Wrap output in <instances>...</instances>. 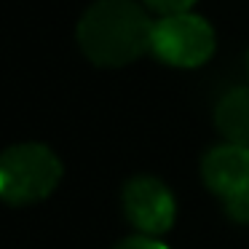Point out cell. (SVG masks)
<instances>
[{
    "instance_id": "1",
    "label": "cell",
    "mask_w": 249,
    "mask_h": 249,
    "mask_svg": "<svg viewBox=\"0 0 249 249\" xmlns=\"http://www.w3.org/2000/svg\"><path fill=\"white\" fill-rule=\"evenodd\" d=\"M153 24L134 0H99L78 22V43L94 65L124 67L150 51Z\"/></svg>"
},
{
    "instance_id": "8",
    "label": "cell",
    "mask_w": 249,
    "mask_h": 249,
    "mask_svg": "<svg viewBox=\"0 0 249 249\" xmlns=\"http://www.w3.org/2000/svg\"><path fill=\"white\" fill-rule=\"evenodd\" d=\"M147 6L153 8V11L158 14H182V11H190V6H193L196 0H145Z\"/></svg>"
},
{
    "instance_id": "4",
    "label": "cell",
    "mask_w": 249,
    "mask_h": 249,
    "mask_svg": "<svg viewBox=\"0 0 249 249\" xmlns=\"http://www.w3.org/2000/svg\"><path fill=\"white\" fill-rule=\"evenodd\" d=\"M124 212L140 233L161 236L174 225L177 201L161 179L140 174L131 177L124 188Z\"/></svg>"
},
{
    "instance_id": "7",
    "label": "cell",
    "mask_w": 249,
    "mask_h": 249,
    "mask_svg": "<svg viewBox=\"0 0 249 249\" xmlns=\"http://www.w3.org/2000/svg\"><path fill=\"white\" fill-rule=\"evenodd\" d=\"M222 206H225V214L233 222H249V185L236 190V193H231V196H225Z\"/></svg>"
},
{
    "instance_id": "6",
    "label": "cell",
    "mask_w": 249,
    "mask_h": 249,
    "mask_svg": "<svg viewBox=\"0 0 249 249\" xmlns=\"http://www.w3.org/2000/svg\"><path fill=\"white\" fill-rule=\"evenodd\" d=\"M214 124L228 142L249 147V86H236L217 102Z\"/></svg>"
},
{
    "instance_id": "5",
    "label": "cell",
    "mask_w": 249,
    "mask_h": 249,
    "mask_svg": "<svg viewBox=\"0 0 249 249\" xmlns=\"http://www.w3.org/2000/svg\"><path fill=\"white\" fill-rule=\"evenodd\" d=\"M201 174L209 190H214L220 198L236 193L249 185V147L225 142L212 147L201 161Z\"/></svg>"
},
{
    "instance_id": "9",
    "label": "cell",
    "mask_w": 249,
    "mask_h": 249,
    "mask_svg": "<svg viewBox=\"0 0 249 249\" xmlns=\"http://www.w3.org/2000/svg\"><path fill=\"white\" fill-rule=\"evenodd\" d=\"M115 249H169L163 241H158V238H153V236H129V238H124V241L118 244Z\"/></svg>"
},
{
    "instance_id": "2",
    "label": "cell",
    "mask_w": 249,
    "mask_h": 249,
    "mask_svg": "<svg viewBox=\"0 0 249 249\" xmlns=\"http://www.w3.org/2000/svg\"><path fill=\"white\" fill-rule=\"evenodd\" d=\"M62 179V163L54 150L38 142L11 145L0 153V198L24 206L43 201Z\"/></svg>"
},
{
    "instance_id": "10",
    "label": "cell",
    "mask_w": 249,
    "mask_h": 249,
    "mask_svg": "<svg viewBox=\"0 0 249 249\" xmlns=\"http://www.w3.org/2000/svg\"><path fill=\"white\" fill-rule=\"evenodd\" d=\"M247 72H249V54H247Z\"/></svg>"
},
{
    "instance_id": "3",
    "label": "cell",
    "mask_w": 249,
    "mask_h": 249,
    "mask_svg": "<svg viewBox=\"0 0 249 249\" xmlns=\"http://www.w3.org/2000/svg\"><path fill=\"white\" fill-rule=\"evenodd\" d=\"M150 51L172 67H198L214 54V30L198 14H166L153 24Z\"/></svg>"
}]
</instances>
